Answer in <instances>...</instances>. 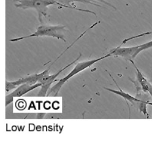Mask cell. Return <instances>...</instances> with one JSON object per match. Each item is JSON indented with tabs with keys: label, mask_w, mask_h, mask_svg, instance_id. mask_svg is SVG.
Here are the masks:
<instances>
[{
	"label": "cell",
	"mask_w": 152,
	"mask_h": 144,
	"mask_svg": "<svg viewBox=\"0 0 152 144\" xmlns=\"http://www.w3.org/2000/svg\"><path fill=\"white\" fill-rule=\"evenodd\" d=\"M14 1L15 3V6L16 7L23 9H34L37 13L38 20H39L41 23H42V17H46L47 16L48 7L51 5H57L63 7H67L75 9V10L80 11L91 13L96 17H97L96 14L93 11L85 10V9H78L77 7H74L70 6H67L57 1H55V0H14Z\"/></svg>",
	"instance_id": "obj_1"
},
{
	"label": "cell",
	"mask_w": 152,
	"mask_h": 144,
	"mask_svg": "<svg viewBox=\"0 0 152 144\" xmlns=\"http://www.w3.org/2000/svg\"><path fill=\"white\" fill-rule=\"evenodd\" d=\"M65 30L66 26L64 25H41L37 27L36 31L34 33L27 36L14 38V39L10 40V41L16 42L32 37L50 36L66 42L64 35L63 34Z\"/></svg>",
	"instance_id": "obj_2"
},
{
	"label": "cell",
	"mask_w": 152,
	"mask_h": 144,
	"mask_svg": "<svg viewBox=\"0 0 152 144\" xmlns=\"http://www.w3.org/2000/svg\"><path fill=\"white\" fill-rule=\"evenodd\" d=\"M108 57H111V55L110 53L107 54V55H104L103 57H99L98 59H93L91 61H85V62H79L77 65L75 66L73 70L68 75H66L64 78L60 80L56 84H55L53 87L49 90L48 94H47V96H49L50 95L52 94L53 96H56L59 93L61 88H62V86L63 84L67 82L69 79L72 78L74 76L76 75L77 74L79 73L80 72H82L83 70L87 69L91 66H92L93 64H96L98 62H99L100 61H102L104 59L107 58Z\"/></svg>",
	"instance_id": "obj_3"
},
{
	"label": "cell",
	"mask_w": 152,
	"mask_h": 144,
	"mask_svg": "<svg viewBox=\"0 0 152 144\" xmlns=\"http://www.w3.org/2000/svg\"><path fill=\"white\" fill-rule=\"evenodd\" d=\"M82 56V54L80 53L79 56L77 57V59L75 60H74V61H72L71 63L69 64L68 65H67L66 66H64V68L61 69L60 70H59L58 72L56 73L55 74L53 75H50L49 73H47V74H45L43 77L41 79V80L39 81V83H41L42 84L41 86V88L39 92V93L37 94V96L38 97H45L47 94V92L49 91V89L50 88V87L51 86V85L52 84V83L54 81H56V80H55V79L58 77L59 76V75L63 72L64 70H65L66 69H68L69 66H70L71 65H72V64H75L76 61H77Z\"/></svg>",
	"instance_id": "obj_4"
},
{
	"label": "cell",
	"mask_w": 152,
	"mask_h": 144,
	"mask_svg": "<svg viewBox=\"0 0 152 144\" xmlns=\"http://www.w3.org/2000/svg\"><path fill=\"white\" fill-rule=\"evenodd\" d=\"M50 69V66L48 69H47L44 70V72L38 73V74H34L30 76H26V77L25 78H22L20 79H19L17 81H11L9 82L8 81H6V92H8L9 91H12L14 89L17 88L18 86L22 84L27 83V84H30L31 85L35 84L37 83H39L41 79L43 77V76L47 74V73H49V70Z\"/></svg>",
	"instance_id": "obj_5"
},
{
	"label": "cell",
	"mask_w": 152,
	"mask_h": 144,
	"mask_svg": "<svg viewBox=\"0 0 152 144\" xmlns=\"http://www.w3.org/2000/svg\"><path fill=\"white\" fill-rule=\"evenodd\" d=\"M41 86L42 84L41 83H37L33 85L25 83L20 85V86H18L12 92L9 94L6 97V107H7L9 104L12 102L14 97H21V96H23V95L37 88L41 87Z\"/></svg>",
	"instance_id": "obj_6"
},
{
	"label": "cell",
	"mask_w": 152,
	"mask_h": 144,
	"mask_svg": "<svg viewBox=\"0 0 152 144\" xmlns=\"http://www.w3.org/2000/svg\"><path fill=\"white\" fill-rule=\"evenodd\" d=\"M139 48V45L132 47H121V45L114 48L110 51L111 56L121 57L128 61L133 60L136 57V52Z\"/></svg>",
	"instance_id": "obj_7"
},
{
	"label": "cell",
	"mask_w": 152,
	"mask_h": 144,
	"mask_svg": "<svg viewBox=\"0 0 152 144\" xmlns=\"http://www.w3.org/2000/svg\"><path fill=\"white\" fill-rule=\"evenodd\" d=\"M129 61L133 65H134L136 70V76L137 83H139L142 90L144 92H148L152 97V85L147 80V79L145 77L144 75L142 73V72L139 70L137 66L135 65L134 62H133V60H130Z\"/></svg>",
	"instance_id": "obj_8"
},
{
	"label": "cell",
	"mask_w": 152,
	"mask_h": 144,
	"mask_svg": "<svg viewBox=\"0 0 152 144\" xmlns=\"http://www.w3.org/2000/svg\"><path fill=\"white\" fill-rule=\"evenodd\" d=\"M109 75H110V76L111 77V78L113 80V81H114V83H115L117 86L118 89H119V91H115V90H113V89H110V88H104V89H106L108 91H110L111 92H113L114 94H117L120 96H121V97H123L125 99V100L127 102V101H129V102L132 103H134L135 102H137V103H140V102H145V100H141V99H139L137 97H133L132 95L129 94L128 93H126V92H125L123 91H122L120 88L119 87V86L118 85L117 83L116 82V81L115 80V79H114L113 78V76L111 75V74L110 73H108Z\"/></svg>",
	"instance_id": "obj_9"
},
{
	"label": "cell",
	"mask_w": 152,
	"mask_h": 144,
	"mask_svg": "<svg viewBox=\"0 0 152 144\" xmlns=\"http://www.w3.org/2000/svg\"><path fill=\"white\" fill-rule=\"evenodd\" d=\"M152 47V40L146 43H144V44H140L139 45V48L138 49L136 52V56L140 53L142 51H145L146 49H150V48Z\"/></svg>",
	"instance_id": "obj_10"
},
{
	"label": "cell",
	"mask_w": 152,
	"mask_h": 144,
	"mask_svg": "<svg viewBox=\"0 0 152 144\" xmlns=\"http://www.w3.org/2000/svg\"><path fill=\"white\" fill-rule=\"evenodd\" d=\"M98 1H100L101 2H102V3H104V4H107V5H109V6H110V7H113V8H114L116 10V8L114 7L113 5H112L111 4H110V3H107V2H106V1H104V0H98Z\"/></svg>",
	"instance_id": "obj_11"
}]
</instances>
